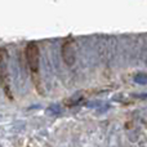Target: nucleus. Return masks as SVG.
<instances>
[{"label": "nucleus", "mask_w": 147, "mask_h": 147, "mask_svg": "<svg viewBox=\"0 0 147 147\" xmlns=\"http://www.w3.org/2000/svg\"><path fill=\"white\" fill-rule=\"evenodd\" d=\"M74 54H75V52H74V41L71 40L65 41L63 45H62V57H63V61L69 66H71L74 63V61H75Z\"/></svg>", "instance_id": "obj_2"}, {"label": "nucleus", "mask_w": 147, "mask_h": 147, "mask_svg": "<svg viewBox=\"0 0 147 147\" xmlns=\"http://www.w3.org/2000/svg\"><path fill=\"white\" fill-rule=\"evenodd\" d=\"M25 56L34 83H35L36 86H39L38 78H39V67H40V51H39V47L36 45V43H28L26 45Z\"/></svg>", "instance_id": "obj_1"}]
</instances>
